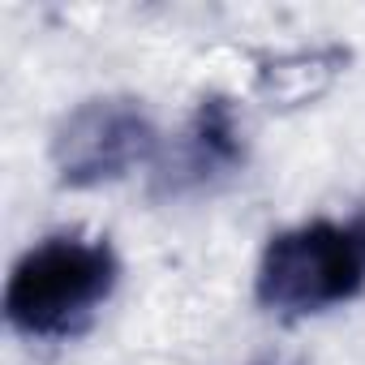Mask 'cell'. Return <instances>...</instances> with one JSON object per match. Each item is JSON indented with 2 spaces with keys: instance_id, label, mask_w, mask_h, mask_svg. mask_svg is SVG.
Here are the masks:
<instances>
[{
  "instance_id": "obj_6",
  "label": "cell",
  "mask_w": 365,
  "mask_h": 365,
  "mask_svg": "<svg viewBox=\"0 0 365 365\" xmlns=\"http://www.w3.org/2000/svg\"><path fill=\"white\" fill-rule=\"evenodd\" d=\"M352 232H356V241H361V254H365V215H356V220H352Z\"/></svg>"
},
{
  "instance_id": "obj_5",
  "label": "cell",
  "mask_w": 365,
  "mask_h": 365,
  "mask_svg": "<svg viewBox=\"0 0 365 365\" xmlns=\"http://www.w3.org/2000/svg\"><path fill=\"white\" fill-rule=\"evenodd\" d=\"M344 52L339 48H309V52H288V56H275L258 69V91L279 103V108H301L309 99H318L335 73L344 69Z\"/></svg>"
},
{
  "instance_id": "obj_2",
  "label": "cell",
  "mask_w": 365,
  "mask_h": 365,
  "mask_svg": "<svg viewBox=\"0 0 365 365\" xmlns=\"http://www.w3.org/2000/svg\"><path fill=\"white\" fill-rule=\"evenodd\" d=\"M365 284V254L352 224H301L262 250L258 262V301L279 314H318Z\"/></svg>"
},
{
  "instance_id": "obj_3",
  "label": "cell",
  "mask_w": 365,
  "mask_h": 365,
  "mask_svg": "<svg viewBox=\"0 0 365 365\" xmlns=\"http://www.w3.org/2000/svg\"><path fill=\"white\" fill-rule=\"evenodd\" d=\"M159 146L155 120L146 116V108L138 99H86L78 103L56 138H52V163L61 172L65 185L73 190H91V185H108L120 180L125 172H133L138 163H146Z\"/></svg>"
},
{
  "instance_id": "obj_1",
  "label": "cell",
  "mask_w": 365,
  "mask_h": 365,
  "mask_svg": "<svg viewBox=\"0 0 365 365\" xmlns=\"http://www.w3.org/2000/svg\"><path fill=\"white\" fill-rule=\"evenodd\" d=\"M112 288V245L82 232H56L18 258L5 284V318L31 339H69L103 309Z\"/></svg>"
},
{
  "instance_id": "obj_4",
  "label": "cell",
  "mask_w": 365,
  "mask_h": 365,
  "mask_svg": "<svg viewBox=\"0 0 365 365\" xmlns=\"http://www.w3.org/2000/svg\"><path fill=\"white\" fill-rule=\"evenodd\" d=\"M241 159V125H237V112L228 99L211 95L198 103L190 129H185V142L176 150V185L180 180H211L220 172H228L232 163Z\"/></svg>"
}]
</instances>
